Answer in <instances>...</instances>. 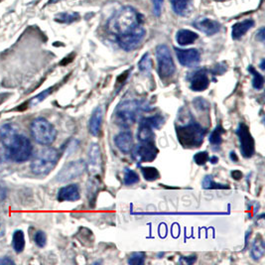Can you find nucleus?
<instances>
[{"mask_svg": "<svg viewBox=\"0 0 265 265\" xmlns=\"http://www.w3.org/2000/svg\"><path fill=\"white\" fill-rule=\"evenodd\" d=\"M140 25L138 12L130 6L120 8L108 23V30L115 38L127 34Z\"/></svg>", "mask_w": 265, "mask_h": 265, "instance_id": "1", "label": "nucleus"}, {"mask_svg": "<svg viewBox=\"0 0 265 265\" xmlns=\"http://www.w3.org/2000/svg\"><path fill=\"white\" fill-rule=\"evenodd\" d=\"M141 111H149L148 107L143 102L135 100L123 101L114 111L115 122L118 125L127 128L136 121L138 114Z\"/></svg>", "mask_w": 265, "mask_h": 265, "instance_id": "2", "label": "nucleus"}, {"mask_svg": "<svg viewBox=\"0 0 265 265\" xmlns=\"http://www.w3.org/2000/svg\"><path fill=\"white\" fill-rule=\"evenodd\" d=\"M176 134L183 147L193 148L199 147L203 143L206 130L200 123L192 119L184 125H179L176 128Z\"/></svg>", "mask_w": 265, "mask_h": 265, "instance_id": "3", "label": "nucleus"}, {"mask_svg": "<svg viewBox=\"0 0 265 265\" xmlns=\"http://www.w3.org/2000/svg\"><path fill=\"white\" fill-rule=\"evenodd\" d=\"M4 147L6 157L9 160L17 163H22L29 160L33 152L30 140L26 136L19 133H17L6 144H4Z\"/></svg>", "mask_w": 265, "mask_h": 265, "instance_id": "4", "label": "nucleus"}, {"mask_svg": "<svg viewBox=\"0 0 265 265\" xmlns=\"http://www.w3.org/2000/svg\"><path fill=\"white\" fill-rule=\"evenodd\" d=\"M60 159V153L52 147L44 148L38 152L31 163V170L36 175H46L50 173L57 165Z\"/></svg>", "mask_w": 265, "mask_h": 265, "instance_id": "5", "label": "nucleus"}, {"mask_svg": "<svg viewBox=\"0 0 265 265\" xmlns=\"http://www.w3.org/2000/svg\"><path fill=\"white\" fill-rule=\"evenodd\" d=\"M31 134L39 144L50 145L57 137V130L46 118L38 117L31 123Z\"/></svg>", "mask_w": 265, "mask_h": 265, "instance_id": "6", "label": "nucleus"}, {"mask_svg": "<svg viewBox=\"0 0 265 265\" xmlns=\"http://www.w3.org/2000/svg\"><path fill=\"white\" fill-rule=\"evenodd\" d=\"M156 59L158 64V74L161 78H169L176 72L174 60L166 45H159L156 48Z\"/></svg>", "mask_w": 265, "mask_h": 265, "instance_id": "7", "label": "nucleus"}, {"mask_svg": "<svg viewBox=\"0 0 265 265\" xmlns=\"http://www.w3.org/2000/svg\"><path fill=\"white\" fill-rule=\"evenodd\" d=\"M146 36V31L145 29L139 25L138 27H136L134 30H132L131 32L121 35L116 39V42L118 44V46L123 49L126 52H131L135 49H137L141 43L143 42V40Z\"/></svg>", "mask_w": 265, "mask_h": 265, "instance_id": "8", "label": "nucleus"}, {"mask_svg": "<svg viewBox=\"0 0 265 265\" xmlns=\"http://www.w3.org/2000/svg\"><path fill=\"white\" fill-rule=\"evenodd\" d=\"M86 170V163L83 160L72 161L65 165L57 175V181L64 183L81 176Z\"/></svg>", "mask_w": 265, "mask_h": 265, "instance_id": "9", "label": "nucleus"}, {"mask_svg": "<svg viewBox=\"0 0 265 265\" xmlns=\"http://www.w3.org/2000/svg\"><path fill=\"white\" fill-rule=\"evenodd\" d=\"M236 135L239 139L240 151L243 157L250 158L254 154V139L252 138L249 128L244 123H239L236 129Z\"/></svg>", "mask_w": 265, "mask_h": 265, "instance_id": "10", "label": "nucleus"}, {"mask_svg": "<svg viewBox=\"0 0 265 265\" xmlns=\"http://www.w3.org/2000/svg\"><path fill=\"white\" fill-rule=\"evenodd\" d=\"M131 151L134 160L138 163L151 162L158 154V149L155 146L154 141L140 142L139 145H136L135 147L133 146Z\"/></svg>", "mask_w": 265, "mask_h": 265, "instance_id": "11", "label": "nucleus"}, {"mask_svg": "<svg viewBox=\"0 0 265 265\" xmlns=\"http://www.w3.org/2000/svg\"><path fill=\"white\" fill-rule=\"evenodd\" d=\"M175 52L179 63L183 67L194 68L197 67L201 61V54L197 49H178L175 48Z\"/></svg>", "mask_w": 265, "mask_h": 265, "instance_id": "12", "label": "nucleus"}, {"mask_svg": "<svg viewBox=\"0 0 265 265\" xmlns=\"http://www.w3.org/2000/svg\"><path fill=\"white\" fill-rule=\"evenodd\" d=\"M102 153L100 145L97 143H93L90 146L89 149V158H87V164L86 169L89 170L90 174L95 176L98 175L102 171Z\"/></svg>", "mask_w": 265, "mask_h": 265, "instance_id": "13", "label": "nucleus"}, {"mask_svg": "<svg viewBox=\"0 0 265 265\" xmlns=\"http://www.w3.org/2000/svg\"><path fill=\"white\" fill-rule=\"evenodd\" d=\"M193 26L208 36H213L221 31V24L213 19L202 16L193 22Z\"/></svg>", "mask_w": 265, "mask_h": 265, "instance_id": "14", "label": "nucleus"}, {"mask_svg": "<svg viewBox=\"0 0 265 265\" xmlns=\"http://www.w3.org/2000/svg\"><path fill=\"white\" fill-rule=\"evenodd\" d=\"M210 78L205 71H197L190 76V87L194 92H203L209 87Z\"/></svg>", "mask_w": 265, "mask_h": 265, "instance_id": "15", "label": "nucleus"}, {"mask_svg": "<svg viewBox=\"0 0 265 265\" xmlns=\"http://www.w3.org/2000/svg\"><path fill=\"white\" fill-rule=\"evenodd\" d=\"M114 142H115L116 147L123 153H129L133 148L132 134L128 130H123L119 132L115 136Z\"/></svg>", "mask_w": 265, "mask_h": 265, "instance_id": "16", "label": "nucleus"}, {"mask_svg": "<svg viewBox=\"0 0 265 265\" xmlns=\"http://www.w3.org/2000/svg\"><path fill=\"white\" fill-rule=\"evenodd\" d=\"M103 117H104L103 109L101 107L96 108L91 115V118L89 121V129H90V133L92 135L99 136L101 134Z\"/></svg>", "mask_w": 265, "mask_h": 265, "instance_id": "17", "label": "nucleus"}, {"mask_svg": "<svg viewBox=\"0 0 265 265\" xmlns=\"http://www.w3.org/2000/svg\"><path fill=\"white\" fill-rule=\"evenodd\" d=\"M79 197L78 186L76 184H71L59 190L57 199L59 202H75L79 199Z\"/></svg>", "mask_w": 265, "mask_h": 265, "instance_id": "18", "label": "nucleus"}, {"mask_svg": "<svg viewBox=\"0 0 265 265\" xmlns=\"http://www.w3.org/2000/svg\"><path fill=\"white\" fill-rule=\"evenodd\" d=\"M253 26H254V21L252 19H245L241 22H237L231 28V37L233 40H239L242 38Z\"/></svg>", "mask_w": 265, "mask_h": 265, "instance_id": "19", "label": "nucleus"}, {"mask_svg": "<svg viewBox=\"0 0 265 265\" xmlns=\"http://www.w3.org/2000/svg\"><path fill=\"white\" fill-rule=\"evenodd\" d=\"M173 11L182 17H186L192 10V0H170Z\"/></svg>", "mask_w": 265, "mask_h": 265, "instance_id": "20", "label": "nucleus"}, {"mask_svg": "<svg viewBox=\"0 0 265 265\" xmlns=\"http://www.w3.org/2000/svg\"><path fill=\"white\" fill-rule=\"evenodd\" d=\"M199 38V35L191 30L181 29L176 34V41L180 46H188L196 42Z\"/></svg>", "mask_w": 265, "mask_h": 265, "instance_id": "21", "label": "nucleus"}, {"mask_svg": "<svg viewBox=\"0 0 265 265\" xmlns=\"http://www.w3.org/2000/svg\"><path fill=\"white\" fill-rule=\"evenodd\" d=\"M137 139L140 142H150L154 141V132L151 127L139 122V128L137 131Z\"/></svg>", "mask_w": 265, "mask_h": 265, "instance_id": "22", "label": "nucleus"}, {"mask_svg": "<svg viewBox=\"0 0 265 265\" xmlns=\"http://www.w3.org/2000/svg\"><path fill=\"white\" fill-rule=\"evenodd\" d=\"M265 246L264 241H263V238L261 235H258L253 244H252V247H251V251H250V254H251V257L254 259V260H258L260 259L263 254H264Z\"/></svg>", "mask_w": 265, "mask_h": 265, "instance_id": "23", "label": "nucleus"}, {"mask_svg": "<svg viewBox=\"0 0 265 265\" xmlns=\"http://www.w3.org/2000/svg\"><path fill=\"white\" fill-rule=\"evenodd\" d=\"M12 245L15 252L20 253L25 248V236L22 230H15L12 237Z\"/></svg>", "mask_w": 265, "mask_h": 265, "instance_id": "24", "label": "nucleus"}, {"mask_svg": "<svg viewBox=\"0 0 265 265\" xmlns=\"http://www.w3.org/2000/svg\"><path fill=\"white\" fill-rule=\"evenodd\" d=\"M140 122L148 125L152 129H159L161 126H163L165 118L161 114H155L148 117H143Z\"/></svg>", "mask_w": 265, "mask_h": 265, "instance_id": "25", "label": "nucleus"}, {"mask_svg": "<svg viewBox=\"0 0 265 265\" xmlns=\"http://www.w3.org/2000/svg\"><path fill=\"white\" fill-rule=\"evenodd\" d=\"M79 19V15L76 12H62L56 15L55 21L62 24H71Z\"/></svg>", "mask_w": 265, "mask_h": 265, "instance_id": "26", "label": "nucleus"}, {"mask_svg": "<svg viewBox=\"0 0 265 265\" xmlns=\"http://www.w3.org/2000/svg\"><path fill=\"white\" fill-rule=\"evenodd\" d=\"M225 129L222 125H218L211 133L209 137V141L213 146H220L223 142V134L225 133Z\"/></svg>", "mask_w": 265, "mask_h": 265, "instance_id": "27", "label": "nucleus"}, {"mask_svg": "<svg viewBox=\"0 0 265 265\" xmlns=\"http://www.w3.org/2000/svg\"><path fill=\"white\" fill-rule=\"evenodd\" d=\"M248 72L252 75L253 78H252V86L253 89H255L256 91H260L263 89L264 85V77L259 74L252 66L248 67Z\"/></svg>", "mask_w": 265, "mask_h": 265, "instance_id": "28", "label": "nucleus"}, {"mask_svg": "<svg viewBox=\"0 0 265 265\" xmlns=\"http://www.w3.org/2000/svg\"><path fill=\"white\" fill-rule=\"evenodd\" d=\"M123 182L127 186L134 185L139 182V176L136 172H134L131 169L125 168L124 169V176H123Z\"/></svg>", "mask_w": 265, "mask_h": 265, "instance_id": "29", "label": "nucleus"}, {"mask_svg": "<svg viewBox=\"0 0 265 265\" xmlns=\"http://www.w3.org/2000/svg\"><path fill=\"white\" fill-rule=\"evenodd\" d=\"M138 68L141 73L143 74H149L152 69V61L149 53L144 54V56L141 58V60L138 63Z\"/></svg>", "mask_w": 265, "mask_h": 265, "instance_id": "30", "label": "nucleus"}, {"mask_svg": "<svg viewBox=\"0 0 265 265\" xmlns=\"http://www.w3.org/2000/svg\"><path fill=\"white\" fill-rule=\"evenodd\" d=\"M203 188L204 189L208 190H223V189H228L229 187L227 185H224V184H219V183H216L214 180H213V177L212 176H206L203 180Z\"/></svg>", "mask_w": 265, "mask_h": 265, "instance_id": "31", "label": "nucleus"}, {"mask_svg": "<svg viewBox=\"0 0 265 265\" xmlns=\"http://www.w3.org/2000/svg\"><path fill=\"white\" fill-rule=\"evenodd\" d=\"M141 172H142L144 179L150 182L156 181L157 179H159V176H160L158 170L154 167H142Z\"/></svg>", "mask_w": 265, "mask_h": 265, "instance_id": "32", "label": "nucleus"}, {"mask_svg": "<svg viewBox=\"0 0 265 265\" xmlns=\"http://www.w3.org/2000/svg\"><path fill=\"white\" fill-rule=\"evenodd\" d=\"M146 256L143 252H133L128 258V263L131 265L144 264Z\"/></svg>", "mask_w": 265, "mask_h": 265, "instance_id": "33", "label": "nucleus"}, {"mask_svg": "<svg viewBox=\"0 0 265 265\" xmlns=\"http://www.w3.org/2000/svg\"><path fill=\"white\" fill-rule=\"evenodd\" d=\"M210 160V156L208 154V152H198L195 156H194V161L196 162V164L198 165H205L208 161Z\"/></svg>", "mask_w": 265, "mask_h": 265, "instance_id": "34", "label": "nucleus"}, {"mask_svg": "<svg viewBox=\"0 0 265 265\" xmlns=\"http://www.w3.org/2000/svg\"><path fill=\"white\" fill-rule=\"evenodd\" d=\"M52 87H50V89H48V90H46V91H44V92H42L40 95H38V96H36L35 98H33L31 101H30V105L31 106H36V105H38V104H40L41 102H43L51 93H52Z\"/></svg>", "mask_w": 265, "mask_h": 265, "instance_id": "35", "label": "nucleus"}, {"mask_svg": "<svg viewBox=\"0 0 265 265\" xmlns=\"http://www.w3.org/2000/svg\"><path fill=\"white\" fill-rule=\"evenodd\" d=\"M34 240H35V243L38 245L39 247H44L47 243V235L44 231L39 230L34 236Z\"/></svg>", "mask_w": 265, "mask_h": 265, "instance_id": "36", "label": "nucleus"}, {"mask_svg": "<svg viewBox=\"0 0 265 265\" xmlns=\"http://www.w3.org/2000/svg\"><path fill=\"white\" fill-rule=\"evenodd\" d=\"M194 105L196 106V109L200 110V111H208L210 109V105L208 104L207 101H205L202 98H198L195 102Z\"/></svg>", "mask_w": 265, "mask_h": 265, "instance_id": "37", "label": "nucleus"}, {"mask_svg": "<svg viewBox=\"0 0 265 265\" xmlns=\"http://www.w3.org/2000/svg\"><path fill=\"white\" fill-rule=\"evenodd\" d=\"M151 1L153 4V12L157 17H159L162 12L164 0H151Z\"/></svg>", "mask_w": 265, "mask_h": 265, "instance_id": "38", "label": "nucleus"}, {"mask_svg": "<svg viewBox=\"0 0 265 265\" xmlns=\"http://www.w3.org/2000/svg\"><path fill=\"white\" fill-rule=\"evenodd\" d=\"M197 257L196 256H191V257H181L180 259V263H184V264H192L196 261Z\"/></svg>", "mask_w": 265, "mask_h": 265, "instance_id": "39", "label": "nucleus"}, {"mask_svg": "<svg viewBox=\"0 0 265 265\" xmlns=\"http://www.w3.org/2000/svg\"><path fill=\"white\" fill-rule=\"evenodd\" d=\"M6 195H7L6 187L2 182H0V201H3L6 198Z\"/></svg>", "mask_w": 265, "mask_h": 265, "instance_id": "40", "label": "nucleus"}, {"mask_svg": "<svg viewBox=\"0 0 265 265\" xmlns=\"http://www.w3.org/2000/svg\"><path fill=\"white\" fill-rule=\"evenodd\" d=\"M14 264V261L8 257H0V265Z\"/></svg>", "mask_w": 265, "mask_h": 265, "instance_id": "41", "label": "nucleus"}, {"mask_svg": "<svg viewBox=\"0 0 265 265\" xmlns=\"http://www.w3.org/2000/svg\"><path fill=\"white\" fill-rule=\"evenodd\" d=\"M256 38H257V40H259L260 42H264V28L262 27V28H260L259 29V31L257 32V35H256Z\"/></svg>", "mask_w": 265, "mask_h": 265, "instance_id": "42", "label": "nucleus"}, {"mask_svg": "<svg viewBox=\"0 0 265 265\" xmlns=\"http://www.w3.org/2000/svg\"><path fill=\"white\" fill-rule=\"evenodd\" d=\"M231 176H232L235 180H239V179L242 177V173H241L240 171L235 170V171H232V172H231Z\"/></svg>", "mask_w": 265, "mask_h": 265, "instance_id": "43", "label": "nucleus"}, {"mask_svg": "<svg viewBox=\"0 0 265 265\" xmlns=\"http://www.w3.org/2000/svg\"><path fill=\"white\" fill-rule=\"evenodd\" d=\"M5 233V226L3 225L2 222H0V237L3 236Z\"/></svg>", "mask_w": 265, "mask_h": 265, "instance_id": "44", "label": "nucleus"}, {"mask_svg": "<svg viewBox=\"0 0 265 265\" xmlns=\"http://www.w3.org/2000/svg\"><path fill=\"white\" fill-rule=\"evenodd\" d=\"M230 159H231L232 161H234V162H236V161L238 160V158L236 157V154H235L234 152H230Z\"/></svg>", "mask_w": 265, "mask_h": 265, "instance_id": "45", "label": "nucleus"}, {"mask_svg": "<svg viewBox=\"0 0 265 265\" xmlns=\"http://www.w3.org/2000/svg\"><path fill=\"white\" fill-rule=\"evenodd\" d=\"M209 161L212 162L213 164H216V163L219 161V158L216 157V156H214V157H210V160H209Z\"/></svg>", "mask_w": 265, "mask_h": 265, "instance_id": "46", "label": "nucleus"}, {"mask_svg": "<svg viewBox=\"0 0 265 265\" xmlns=\"http://www.w3.org/2000/svg\"><path fill=\"white\" fill-rule=\"evenodd\" d=\"M260 68L261 70H264V59L261 61V64H260Z\"/></svg>", "mask_w": 265, "mask_h": 265, "instance_id": "47", "label": "nucleus"}, {"mask_svg": "<svg viewBox=\"0 0 265 265\" xmlns=\"http://www.w3.org/2000/svg\"><path fill=\"white\" fill-rule=\"evenodd\" d=\"M58 1H61V0H51L49 3L51 4V3H56V2H58Z\"/></svg>", "mask_w": 265, "mask_h": 265, "instance_id": "48", "label": "nucleus"}, {"mask_svg": "<svg viewBox=\"0 0 265 265\" xmlns=\"http://www.w3.org/2000/svg\"><path fill=\"white\" fill-rule=\"evenodd\" d=\"M220 1H223V0H220Z\"/></svg>", "mask_w": 265, "mask_h": 265, "instance_id": "49", "label": "nucleus"}]
</instances>
